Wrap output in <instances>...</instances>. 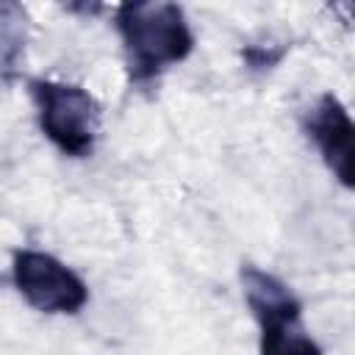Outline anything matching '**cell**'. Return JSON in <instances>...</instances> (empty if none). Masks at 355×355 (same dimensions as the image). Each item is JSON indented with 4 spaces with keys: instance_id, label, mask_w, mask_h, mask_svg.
<instances>
[{
    "instance_id": "277c9868",
    "label": "cell",
    "mask_w": 355,
    "mask_h": 355,
    "mask_svg": "<svg viewBox=\"0 0 355 355\" xmlns=\"http://www.w3.org/2000/svg\"><path fill=\"white\" fill-rule=\"evenodd\" d=\"M305 133L316 144L327 169L338 178L344 189H352L355 178V125L349 111L336 94H322L313 108L305 114Z\"/></svg>"
},
{
    "instance_id": "6da1fadb",
    "label": "cell",
    "mask_w": 355,
    "mask_h": 355,
    "mask_svg": "<svg viewBox=\"0 0 355 355\" xmlns=\"http://www.w3.org/2000/svg\"><path fill=\"white\" fill-rule=\"evenodd\" d=\"M116 31L136 83L158 78L194 50V33L178 3H122L116 8Z\"/></svg>"
},
{
    "instance_id": "8992f818",
    "label": "cell",
    "mask_w": 355,
    "mask_h": 355,
    "mask_svg": "<svg viewBox=\"0 0 355 355\" xmlns=\"http://www.w3.org/2000/svg\"><path fill=\"white\" fill-rule=\"evenodd\" d=\"M28 11L14 0H0V83L17 78L25 42H28Z\"/></svg>"
},
{
    "instance_id": "7a4b0ae2",
    "label": "cell",
    "mask_w": 355,
    "mask_h": 355,
    "mask_svg": "<svg viewBox=\"0 0 355 355\" xmlns=\"http://www.w3.org/2000/svg\"><path fill=\"white\" fill-rule=\"evenodd\" d=\"M31 97L39 111L42 133L72 158H86L100 133V103L92 92L61 80H31Z\"/></svg>"
},
{
    "instance_id": "3957f363",
    "label": "cell",
    "mask_w": 355,
    "mask_h": 355,
    "mask_svg": "<svg viewBox=\"0 0 355 355\" xmlns=\"http://www.w3.org/2000/svg\"><path fill=\"white\" fill-rule=\"evenodd\" d=\"M14 286L22 300L42 313H78L89 302V288L64 261L42 250H19L11 261Z\"/></svg>"
},
{
    "instance_id": "5b68a950",
    "label": "cell",
    "mask_w": 355,
    "mask_h": 355,
    "mask_svg": "<svg viewBox=\"0 0 355 355\" xmlns=\"http://www.w3.org/2000/svg\"><path fill=\"white\" fill-rule=\"evenodd\" d=\"M261 355H324L319 344L302 330L300 311L258 316Z\"/></svg>"
}]
</instances>
